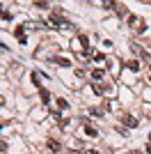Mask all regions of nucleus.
<instances>
[{
	"instance_id": "obj_1",
	"label": "nucleus",
	"mask_w": 151,
	"mask_h": 154,
	"mask_svg": "<svg viewBox=\"0 0 151 154\" xmlns=\"http://www.w3.org/2000/svg\"><path fill=\"white\" fill-rule=\"evenodd\" d=\"M128 26H131V28H135V30H140V32L144 30V26H142V21H140L138 16H128Z\"/></svg>"
},
{
	"instance_id": "obj_2",
	"label": "nucleus",
	"mask_w": 151,
	"mask_h": 154,
	"mask_svg": "<svg viewBox=\"0 0 151 154\" xmlns=\"http://www.w3.org/2000/svg\"><path fill=\"white\" fill-rule=\"evenodd\" d=\"M121 124H126V127H131V129H135V127H138V120H135L133 115H124V117H121Z\"/></svg>"
},
{
	"instance_id": "obj_3",
	"label": "nucleus",
	"mask_w": 151,
	"mask_h": 154,
	"mask_svg": "<svg viewBox=\"0 0 151 154\" xmlns=\"http://www.w3.org/2000/svg\"><path fill=\"white\" fill-rule=\"evenodd\" d=\"M82 44L87 46V37H78V39H73L71 48H73V51H80V48H82Z\"/></svg>"
},
{
	"instance_id": "obj_4",
	"label": "nucleus",
	"mask_w": 151,
	"mask_h": 154,
	"mask_svg": "<svg viewBox=\"0 0 151 154\" xmlns=\"http://www.w3.org/2000/svg\"><path fill=\"white\" fill-rule=\"evenodd\" d=\"M48 149H50V152H60V149H62V145H60L57 140H48Z\"/></svg>"
},
{
	"instance_id": "obj_5",
	"label": "nucleus",
	"mask_w": 151,
	"mask_h": 154,
	"mask_svg": "<svg viewBox=\"0 0 151 154\" xmlns=\"http://www.w3.org/2000/svg\"><path fill=\"white\" fill-rule=\"evenodd\" d=\"M103 76H105V71H103V69H94V71H92V78H94V81H101Z\"/></svg>"
},
{
	"instance_id": "obj_6",
	"label": "nucleus",
	"mask_w": 151,
	"mask_h": 154,
	"mask_svg": "<svg viewBox=\"0 0 151 154\" xmlns=\"http://www.w3.org/2000/svg\"><path fill=\"white\" fill-rule=\"evenodd\" d=\"M140 67H142V64H140L138 60H131V62H128V69L131 71H140Z\"/></svg>"
},
{
	"instance_id": "obj_7",
	"label": "nucleus",
	"mask_w": 151,
	"mask_h": 154,
	"mask_svg": "<svg viewBox=\"0 0 151 154\" xmlns=\"http://www.w3.org/2000/svg\"><path fill=\"white\" fill-rule=\"evenodd\" d=\"M85 134H87V136H92V138H96V136H99V131H96L94 127H85Z\"/></svg>"
},
{
	"instance_id": "obj_8",
	"label": "nucleus",
	"mask_w": 151,
	"mask_h": 154,
	"mask_svg": "<svg viewBox=\"0 0 151 154\" xmlns=\"http://www.w3.org/2000/svg\"><path fill=\"white\" fill-rule=\"evenodd\" d=\"M53 62H57V64H62V67H64V64H67V67H69V60H67V58H53Z\"/></svg>"
},
{
	"instance_id": "obj_9",
	"label": "nucleus",
	"mask_w": 151,
	"mask_h": 154,
	"mask_svg": "<svg viewBox=\"0 0 151 154\" xmlns=\"http://www.w3.org/2000/svg\"><path fill=\"white\" fill-rule=\"evenodd\" d=\"M41 101H44V103H48V101H50V94H48L46 90H41Z\"/></svg>"
},
{
	"instance_id": "obj_10",
	"label": "nucleus",
	"mask_w": 151,
	"mask_h": 154,
	"mask_svg": "<svg viewBox=\"0 0 151 154\" xmlns=\"http://www.w3.org/2000/svg\"><path fill=\"white\" fill-rule=\"evenodd\" d=\"M57 106H60V108H67V106H69V103L64 101V99H57Z\"/></svg>"
},
{
	"instance_id": "obj_11",
	"label": "nucleus",
	"mask_w": 151,
	"mask_h": 154,
	"mask_svg": "<svg viewBox=\"0 0 151 154\" xmlns=\"http://www.w3.org/2000/svg\"><path fill=\"white\" fill-rule=\"evenodd\" d=\"M82 154H99V152H96V149H85Z\"/></svg>"
},
{
	"instance_id": "obj_12",
	"label": "nucleus",
	"mask_w": 151,
	"mask_h": 154,
	"mask_svg": "<svg viewBox=\"0 0 151 154\" xmlns=\"http://www.w3.org/2000/svg\"><path fill=\"white\" fill-rule=\"evenodd\" d=\"M147 152H149V154H151V145H149V147H147Z\"/></svg>"
}]
</instances>
